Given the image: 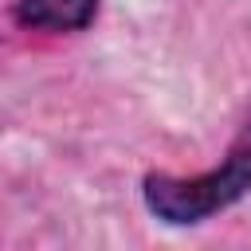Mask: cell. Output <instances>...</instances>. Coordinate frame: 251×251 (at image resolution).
Returning a JSON list of instances; mask_svg holds the SVG:
<instances>
[{"label":"cell","mask_w":251,"mask_h":251,"mask_svg":"<svg viewBox=\"0 0 251 251\" xmlns=\"http://www.w3.org/2000/svg\"><path fill=\"white\" fill-rule=\"evenodd\" d=\"M251 188V114L227 153V161L204 176L192 180H176V176H149L145 180V200L149 208L169 220V224H196L212 212H220L224 204L239 200Z\"/></svg>","instance_id":"cell-1"},{"label":"cell","mask_w":251,"mask_h":251,"mask_svg":"<svg viewBox=\"0 0 251 251\" xmlns=\"http://www.w3.org/2000/svg\"><path fill=\"white\" fill-rule=\"evenodd\" d=\"M98 12V0H24L16 8L20 24L47 27V31H75L86 27Z\"/></svg>","instance_id":"cell-2"}]
</instances>
